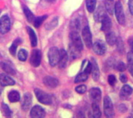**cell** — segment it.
<instances>
[{
	"label": "cell",
	"instance_id": "obj_43",
	"mask_svg": "<svg viewBox=\"0 0 133 118\" xmlns=\"http://www.w3.org/2000/svg\"><path fill=\"white\" fill-rule=\"evenodd\" d=\"M128 69H129L130 74L133 76V62L132 63H129V65H128Z\"/></svg>",
	"mask_w": 133,
	"mask_h": 118
},
{
	"label": "cell",
	"instance_id": "obj_14",
	"mask_svg": "<svg viewBox=\"0 0 133 118\" xmlns=\"http://www.w3.org/2000/svg\"><path fill=\"white\" fill-rule=\"evenodd\" d=\"M106 16H107V14L105 12V8L103 7L102 5H101L97 9V10H96V12L94 13V19H95L96 22L100 23V22L102 21V19Z\"/></svg>",
	"mask_w": 133,
	"mask_h": 118
},
{
	"label": "cell",
	"instance_id": "obj_8",
	"mask_svg": "<svg viewBox=\"0 0 133 118\" xmlns=\"http://www.w3.org/2000/svg\"><path fill=\"white\" fill-rule=\"evenodd\" d=\"M41 53L38 49H34L32 51L30 57V64L34 67H38L41 64Z\"/></svg>",
	"mask_w": 133,
	"mask_h": 118
},
{
	"label": "cell",
	"instance_id": "obj_47",
	"mask_svg": "<svg viewBox=\"0 0 133 118\" xmlns=\"http://www.w3.org/2000/svg\"><path fill=\"white\" fill-rule=\"evenodd\" d=\"M109 1H113V0H109Z\"/></svg>",
	"mask_w": 133,
	"mask_h": 118
},
{
	"label": "cell",
	"instance_id": "obj_18",
	"mask_svg": "<svg viewBox=\"0 0 133 118\" xmlns=\"http://www.w3.org/2000/svg\"><path fill=\"white\" fill-rule=\"evenodd\" d=\"M133 89L132 88L129 86V85H125L121 89L120 93V96L122 99H127L132 93Z\"/></svg>",
	"mask_w": 133,
	"mask_h": 118
},
{
	"label": "cell",
	"instance_id": "obj_5",
	"mask_svg": "<svg viewBox=\"0 0 133 118\" xmlns=\"http://www.w3.org/2000/svg\"><path fill=\"white\" fill-rule=\"evenodd\" d=\"M35 95L37 96V99L38 100V101L44 105H50L51 104V97L50 96V95H48V93L43 92L41 89H36L34 90Z\"/></svg>",
	"mask_w": 133,
	"mask_h": 118
},
{
	"label": "cell",
	"instance_id": "obj_19",
	"mask_svg": "<svg viewBox=\"0 0 133 118\" xmlns=\"http://www.w3.org/2000/svg\"><path fill=\"white\" fill-rule=\"evenodd\" d=\"M101 23H102L101 30H103L104 32H106V33H107V32H109L110 30H111V25H112L111 19H110L108 16H106L102 19Z\"/></svg>",
	"mask_w": 133,
	"mask_h": 118
},
{
	"label": "cell",
	"instance_id": "obj_42",
	"mask_svg": "<svg viewBox=\"0 0 133 118\" xmlns=\"http://www.w3.org/2000/svg\"><path fill=\"white\" fill-rule=\"evenodd\" d=\"M118 110H119L120 112L124 113V112H125V111L127 110V107H126L124 104H122V105H120V106L118 107Z\"/></svg>",
	"mask_w": 133,
	"mask_h": 118
},
{
	"label": "cell",
	"instance_id": "obj_13",
	"mask_svg": "<svg viewBox=\"0 0 133 118\" xmlns=\"http://www.w3.org/2000/svg\"><path fill=\"white\" fill-rule=\"evenodd\" d=\"M0 85L2 86H14L15 81L8 75L2 73V74H0Z\"/></svg>",
	"mask_w": 133,
	"mask_h": 118
},
{
	"label": "cell",
	"instance_id": "obj_46",
	"mask_svg": "<svg viewBox=\"0 0 133 118\" xmlns=\"http://www.w3.org/2000/svg\"><path fill=\"white\" fill-rule=\"evenodd\" d=\"M2 87L0 86V95L2 94Z\"/></svg>",
	"mask_w": 133,
	"mask_h": 118
},
{
	"label": "cell",
	"instance_id": "obj_17",
	"mask_svg": "<svg viewBox=\"0 0 133 118\" xmlns=\"http://www.w3.org/2000/svg\"><path fill=\"white\" fill-rule=\"evenodd\" d=\"M60 52V59H59V68H64L66 66L67 61H68V54L67 52L64 50V49H61L59 51Z\"/></svg>",
	"mask_w": 133,
	"mask_h": 118
},
{
	"label": "cell",
	"instance_id": "obj_20",
	"mask_svg": "<svg viewBox=\"0 0 133 118\" xmlns=\"http://www.w3.org/2000/svg\"><path fill=\"white\" fill-rule=\"evenodd\" d=\"M26 30H27V33L29 34V37H30V40L31 46L32 47H36L37 44V36H36L35 32L30 26H27L26 27Z\"/></svg>",
	"mask_w": 133,
	"mask_h": 118
},
{
	"label": "cell",
	"instance_id": "obj_11",
	"mask_svg": "<svg viewBox=\"0 0 133 118\" xmlns=\"http://www.w3.org/2000/svg\"><path fill=\"white\" fill-rule=\"evenodd\" d=\"M32 103V96L29 93H26L23 95V100H22V103H21V107L22 109L25 111H26L27 110L30 109V106Z\"/></svg>",
	"mask_w": 133,
	"mask_h": 118
},
{
	"label": "cell",
	"instance_id": "obj_35",
	"mask_svg": "<svg viewBox=\"0 0 133 118\" xmlns=\"http://www.w3.org/2000/svg\"><path fill=\"white\" fill-rule=\"evenodd\" d=\"M115 65H116V66H115L116 69H117L118 71H119V72H124V71H125V69H126V65H125V63L122 62V61H118Z\"/></svg>",
	"mask_w": 133,
	"mask_h": 118
},
{
	"label": "cell",
	"instance_id": "obj_44",
	"mask_svg": "<svg viewBox=\"0 0 133 118\" xmlns=\"http://www.w3.org/2000/svg\"><path fill=\"white\" fill-rule=\"evenodd\" d=\"M129 44L131 48V51H133V38H130L129 40Z\"/></svg>",
	"mask_w": 133,
	"mask_h": 118
},
{
	"label": "cell",
	"instance_id": "obj_22",
	"mask_svg": "<svg viewBox=\"0 0 133 118\" xmlns=\"http://www.w3.org/2000/svg\"><path fill=\"white\" fill-rule=\"evenodd\" d=\"M8 98L11 103H16L20 100V96H19V92H17L16 90H12V91L9 92V93L8 95Z\"/></svg>",
	"mask_w": 133,
	"mask_h": 118
},
{
	"label": "cell",
	"instance_id": "obj_32",
	"mask_svg": "<svg viewBox=\"0 0 133 118\" xmlns=\"http://www.w3.org/2000/svg\"><path fill=\"white\" fill-rule=\"evenodd\" d=\"M105 9H107V11H108L111 15L113 14L114 10H115V5L112 4V1L107 0V1L105 2Z\"/></svg>",
	"mask_w": 133,
	"mask_h": 118
},
{
	"label": "cell",
	"instance_id": "obj_33",
	"mask_svg": "<svg viewBox=\"0 0 133 118\" xmlns=\"http://www.w3.org/2000/svg\"><path fill=\"white\" fill-rule=\"evenodd\" d=\"M27 58V51L24 49H20L18 53V59L21 61H25Z\"/></svg>",
	"mask_w": 133,
	"mask_h": 118
},
{
	"label": "cell",
	"instance_id": "obj_40",
	"mask_svg": "<svg viewBox=\"0 0 133 118\" xmlns=\"http://www.w3.org/2000/svg\"><path fill=\"white\" fill-rule=\"evenodd\" d=\"M120 80H121L122 82L126 83L127 81H128V78H127V76H126L125 74H121V75H120Z\"/></svg>",
	"mask_w": 133,
	"mask_h": 118
},
{
	"label": "cell",
	"instance_id": "obj_26",
	"mask_svg": "<svg viewBox=\"0 0 133 118\" xmlns=\"http://www.w3.org/2000/svg\"><path fill=\"white\" fill-rule=\"evenodd\" d=\"M92 110H93V117L96 118H99L101 117V111L100 110L99 106L97 103H93L92 104Z\"/></svg>",
	"mask_w": 133,
	"mask_h": 118
},
{
	"label": "cell",
	"instance_id": "obj_25",
	"mask_svg": "<svg viewBox=\"0 0 133 118\" xmlns=\"http://www.w3.org/2000/svg\"><path fill=\"white\" fill-rule=\"evenodd\" d=\"M97 0H86L87 9L89 12H93L96 9Z\"/></svg>",
	"mask_w": 133,
	"mask_h": 118
},
{
	"label": "cell",
	"instance_id": "obj_23",
	"mask_svg": "<svg viewBox=\"0 0 133 118\" xmlns=\"http://www.w3.org/2000/svg\"><path fill=\"white\" fill-rule=\"evenodd\" d=\"M106 40H107V43L109 45H111V46L115 45L116 44V41H117V37H116L115 33L108 32L106 34Z\"/></svg>",
	"mask_w": 133,
	"mask_h": 118
},
{
	"label": "cell",
	"instance_id": "obj_39",
	"mask_svg": "<svg viewBox=\"0 0 133 118\" xmlns=\"http://www.w3.org/2000/svg\"><path fill=\"white\" fill-rule=\"evenodd\" d=\"M127 58H128V62H129V63H132L133 62V51H130L128 53Z\"/></svg>",
	"mask_w": 133,
	"mask_h": 118
},
{
	"label": "cell",
	"instance_id": "obj_29",
	"mask_svg": "<svg viewBox=\"0 0 133 118\" xmlns=\"http://www.w3.org/2000/svg\"><path fill=\"white\" fill-rule=\"evenodd\" d=\"M47 17H48L47 15H44V16H38V17H37V18H35L34 20V26H35L36 28H38V27L42 24V23L47 19Z\"/></svg>",
	"mask_w": 133,
	"mask_h": 118
},
{
	"label": "cell",
	"instance_id": "obj_34",
	"mask_svg": "<svg viewBox=\"0 0 133 118\" xmlns=\"http://www.w3.org/2000/svg\"><path fill=\"white\" fill-rule=\"evenodd\" d=\"M2 111H3L5 116L10 117L12 115V111L10 110V109L9 108V107L5 103H2Z\"/></svg>",
	"mask_w": 133,
	"mask_h": 118
},
{
	"label": "cell",
	"instance_id": "obj_31",
	"mask_svg": "<svg viewBox=\"0 0 133 118\" xmlns=\"http://www.w3.org/2000/svg\"><path fill=\"white\" fill-rule=\"evenodd\" d=\"M79 22L78 19H75L73 21L71 22L70 23V28H71V31H74V32H79Z\"/></svg>",
	"mask_w": 133,
	"mask_h": 118
},
{
	"label": "cell",
	"instance_id": "obj_21",
	"mask_svg": "<svg viewBox=\"0 0 133 118\" xmlns=\"http://www.w3.org/2000/svg\"><path fill=\"white\" fill-rule=\"evenodd\" d=\"M1 67L8 74H10V75H15L16 73V71L15 69L12 68V65L6 62V61H2L1 62Z\"/></svg>",
	"mask_w": 133,
	"mask_h": 118
},
{
	"label": "cell",
	"instance_id": "obj_2",
	"mask_svg": "<svg viewBox=\"0 0 133 118\" xmlns=\"http://www.w3.org/2000/svg\"><path fill=\"white\" fill-rule=\"evenodd\" d=\"M69 37L71 40V45L80 52L83 49V44L78 32L71 31Z\"/></svg>",
	"mask_w": 133,
	"mask_h": 118
},
{
	"label": "cell",
	"instance_id": "obj_7",
	"mask_svg": "<svg viewBox=\"0 0 133 118\" xmlns=\"http://www.w3.org/2000/svg\"><path fill=\"white\" fill-rule=\"evenodd\" d=\"M82 36L86 46L88 48L92 47V34L89 26H85L82 30Z\"/></svg>",
	"mask_w": 133,
	"mask_h": 118
},
{
	"label": "cell",
	"instance_id": "obj_16",
	"mask_svg": "<svg viewBox=\"0 0 133 118\" xmlns=\"http://www.w3.org/2000/svg\"><path fill=\"white\" fill-rule=\"evenodd\" d=\"M92 70H91V73H92V77L94 81H97L99 79L100 77V70H99V67L97 65V63L96 61V60L94 58H92Z\"/></svg>",
	"mask_w": 133,
	"mask_h": 118
},
{
	"label": "cell",
	"instance_id": "obj_37",
	"mask_svg": "<svg viewBox=\"0 0 133 118\" xmlns=\"http://www.w3.org/2000/svg\"><path fill=\"white\" fill-rule=\"evenodd\" d=\"M76 91L79 93V94H83L86 93L87 91V86L85 85H80V86H78L76 88Z\"/></svg>",
	"mask_w": 133,
	"mask_h": 118
},
{
	"label": "cell",
	"instance_id": "obj_1",
	"mask_svg": "<svg viewBox=\"0 0 133 118\" xmlns=\"http://www.w3.org/2000/svg\"><path fill=\"white\" fill-rule=\"evenodd\" d=\"M60 59V52L56 47H52L48 51V61L50 65L52 67L57 65Z\"/></svg>",
	"mask_w": 133,
	"mask_h": 118
},
{
	"label": "cell",
	"instance_id": "obj_24",
	"mask_svg": "<svg viewBox=\"0 0 133 118\" xmlns=\"http://www.w3.org/2000/svg\"><path fill=\"white\" fill-rule=\"evenodd\" d=\"M23 12H24V14H25V16L27 19V21L29 23H31V22H34L35 17L33 14V12L29 9V8H27L26 6H24L23 7Z\"/></svg>",
	"mask_w": 133,
	"mask_h": 118
},
{
	"label": "cell",
	"instance_id": "obj_36",
	"mask_svg": "<svg viewBox=\"0 0 133 118\" xmlns=\"http://www.w3.org/2000/svg\"><path fill=\"white\" fill-rule=\"evenodd\" d=\"M58 24V19L57 18H55L50 23H48L47 26H46V29L47 30H51V29H53L55 28Z\"/></svg>",
	"mask_w": 133,
	"mask_h": 118
},
{
	"label": "cell",
	"instance_id": "obj_45",
	"mask_svg": "<svg viewBox=\"0 0 133 118\" xmlns=\"http://www.w3.org/2000/svg\"><path fill=\"white\" fill-rule=\"evenodd\" d=\"M45 1H47V2H55V0H45Z\"/></svg>",
	"mask_w": 133,
	"mask_h": 118
},
{
	"label": "cell",
	"instance_id": "obj_3",
	"mask_svg": "<svg viewBox=\"0 0 133 118\" xmlns=\"http://www.w3.org/2000/svg\"><path fill=\"white\" fill-rule=\"evenodd\" d=\"M104 112L107 117H113L115 116L112 101L108 96H104Z\"/></svg>",
	"mask_w": 133,
	"mask_h": 118
},
{
	"label": "cell",
	"instance_id": "obj_28",
	"mask_svg": "<svg viewBox=\"0 0 133 118\" xmlns=\"http://www.w3.org/2000/svg\"><path fill=\"white\" fill-rule=\"evenodd\" d=\"M21 43V40L20 39H16L14 40V42L12 44L10 48H9V52L12 55H15L16 53V50H17V47L18 45Z\"/></svg>",
	"mask_w": 133,
	"mask_h": 118
},
{
	"label": "cell",
	"instance_id": "obj_27",
	"mask_svg": "<svg viewBox=\"0 0 133 118\" xmlns=\"http://www.w3.org/2000/svg\"><path fill=\"white\" fill-rule=\"evenodd\" d=\"M88 74L86 73L85 72H80L75 79V82L76 83H79V82H85L86 80H87L88 79Z\"/></svg>",
	"mask_w": 133,
	"mask_h": 118
},
{
	"label": "cell",
	"instance_id": "obj_41",
	"mask_svg": "<svg viewBox=\"0 0 133 118\" xmlns=\"http://www.w3.org/2000/svg\"><path fill=\"white\" fill-rule=\"evenodd\" d=\"M129 8L131 14L133 15V0H129Z\"/></svg>",
	"mask_w": 133,
	"mask_h": 118
},
{
	"label": "cell",
	"instance_id": "obj_6",
	"mask_svg": "<svg viewBox=\"0 0 133 118\" xmlns=\"http://www.w3.org/2000/svg\"><path fill=\"white\" fill-rule=\"evenodd\" d=\"M10 19L7 15H4L0 18V33L2 34L6 33L10 30Z\"/></svg>",
	"mask_w": 133,
	"mask_h": 118
},
{
	"label": "cell",
	"instance_id": "obj_12",
	"mask_svg": "<svg viewBox=\"0 0 133 118\" xmlns=\"http://www.w3.org/2000/svg\"><path fill=\"white\" fill-rule=\"evenodd\" d=\"M90 97L94 103H99L101 100V91L99 88H93L90 91Z\"/></svg>",
	"mask_w": 133,
	"mask_h": 118
},
{
	"label": "cell",
	"instance_id": "obj_30",
	"mask_svg": "<svg viewBox=\"0 0 133 118\" xmlns=\"http://www.w3.org/2000/svg\"><path fill=\"white\" fill-rule=\"evenodd\" d=\"M116 45H117L118 51L121 54H123L125 52V45H124V42H123V40H122V39L121 37H118V39H117Z\"/></svg>",
	"mask_w": 133,
	"mask_h": 118
},
{
	"label": "cell",
	"instance_id": "obj_10",
	"mask_svg": "<svg viewBox=\"0 0 133 118\" xmlns=\"http://www.w3.org/2000/svg\"><path fill=\"white\" fill-rule=\"evenodd\" d=\"M45 116L44 110L40 106H34L30 110V117L34 118H42Z\"/></svg>",
	"mask_w": 133,
	"mask_h": 118
},
{
	"label": "cell",
	"instance_id": "obj_15",
	"mask_svg": "<svg viewBox=\"0 0 133 118\" xmlns=\"http://www.w3.org/2000/svg\"><path fill=\"white\" fill-rule=\"evenodd\" d=\"M43 82L45 86L49 88H56L59 84V82L57 79L51 76H46L45 78H44Z\"/></svg>",
	"mask_w": 133,
	"mask_h": 118
},
{
	"label": "cell",
	"instance_id": "obj_9",
	"mask_svg": "<svg viewBox=\"0 0 133 118\" xmlns=\"http://www.w3.org/2000/svg\"><path fill=\"white\" fill-rule=\"evenodd\" d=\"M92 47H93L94 51L97 55H100V56L104 55L106 52V46L101 40H97V42L94 44Z\"/></svg>",
	"mask_w": 133,
	"mask_h": 118
},
{
	"label": "cell",
	"instance_id": "obj_4",
	"mask_svg": "<svg viewBox=\"0 0 133 118\" xmlns=\"http://www.w3.org/2000/svg\"><path fill=\"white\" fill-rule=\"evenodd\" d=\"M115 14L116 16L117 20L121 25H124L125 23V16L123 10L122 5L120 2H117L115 5Z\"/></svg>",
	"mask_w": 133,
	"mask_h": 118
},
{
	"label": "cell",
	"instance_id": "obj_38",
	"mask_svg": "<svg viewBox=\"0 0 133 118\" xmlns=\"http://www.w3.org/2000/svg\"><path fill=\"white\" fill-rule=\"evenodd\" d=\"M108 83H109L111 86H115V82H116V78H115V76L113 75H110L108 76Z\"/></svg>",
	"mask_w": 133,
	"mask_h": 118
}]
</instances>
